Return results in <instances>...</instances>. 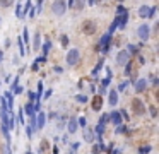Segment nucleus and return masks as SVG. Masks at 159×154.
Here are the masks:
<instances>
[{
  "instance_id": "obj_6",
  "label": "nucleus",
  "mask_w": 159,
  "mask_h": 154,
  "mask_svg": "<svg viewBox=\"0 0 159 154\" xmlns=\"http://www.w3.org/2000/svg\"><path fill=\"white\" fill-rule=\"evenodd\" d=\"M45 120H46V118H45V113H43V111H38V113L34 115V128H38V130H39V128H43Z\"/></svg>"
},
{
  "instance_id": "obj_12",
  "label": "nucleus",
  "mask_w": 159,
  "mask_h": 154,
  "mask_svg": "<svg viewBox=\"0 0 159 154\" xmlns=\"http://www.w3.org/2000/svg\"><path fill=\"white\" fill-rule=\"evenodd\" d=\"M139 16H140V17H150V9L146 7V5L140 7V9H139Z\"/></svg>"
},
{
  "instance_id": "obj_11",
  "label": "nucleus",
  "mask_w": 159,
  "mask_h": 154,
  "mask_svg": "<svg viewBox=\"0 0 159 154\" xmlns=\"http://www.w3.org/2000/svg\"><path fill=\"white\" fill-rule=\"evenodd\" d=\"M110 38H111V34H106V36H103V39H101V50L103 51H106L108 50V43H110Z\"/></svg>"
},
{
  "instance_id": "obj_31",
  "label": "nucleus",
  "mask_w": 159,
  "mask_h": 154,
  "mask_svg": "<svg viewBox=\"0 0 159 154\" xmlns=\"http://www.w3.org/2000/svg\"><path fill=\"white\" fill-rule=\"evenodd\" d=\"M150 115H152V116L157 115V113H156V108H150Z\"/></svg>"
},
{
  "instance_id": "obj_18",
  "label": "nucleus",
  "mask_w": 159,
  "mask_h": 154,
  "mask_svg": "<svg viewBox=\"0 0 159 154\" xmlns=\"http://www.w3.org/2000/svg\"><path fill=\"white\" fill-rule=\"evenodd\" d=\"M74 7L77 10H82L84 9V0H74Z\"/></svg>"
},
{
  "instance_id": "obj_28",
  "label": "nucleus",
  "mask_w": 159,
  "mask_h": 154,
  "mask_svg": "<svg viewBox=\"0 0 159 154\" xmlns=\"http://www.w3.org/2000/svg\"><path fill=\"white\" fill-rule=\"evenodd\" d=\"M79 125H81V127H84V125H86V118H79Z\"/></svg>"
},
{
  "instance_id": "obj_21",
  "label": "nucleus",
  "mask_w": 159,
  "mask_h": 154,
  "mask_svg": "<svg viewBox=\"0 0 159 154\" xmlns=\"http://www.w3.org/2000/svg\"><path fill=\"white\" fill-rule=\"evenodd\" d=\"M19 53H21L22 57H24V53H26V51H24V45H22V38H19Z\"/></svg>"
},
{
  "instance_id": "obj_15",
  "label": "nucleus",
  "mask_w": 159,
  "mask_h": 154,
  "mask_svg": "<svg viewBox=\"0 0 159 154\" xmlns=\"http://www.w3.org/2000/svg\"><path fill=\"white\" fill-rule=\"evenodd\" d=\"M111 120H113V123H115V125H120V122H121V115L118 113V111H113V113H111Z\"/></svg>"
},
{
  "instance_id": "obj_32",
  "label": "nucleus",
  "mask_w": 159,
  "mask_h": 154,
  "mask_svg": "<svg viewBox=\"0 0 159 154\" xmlns=\"http://www.w3.org/2000/svg\"><path fill=\"white\" fill-rule=\"evenodd\" d=\"M34 98H36L34 93H29V99H31V101H34Z\"/></svg>"
},
{
  "instance_id": "obj_4",
  "label": "nucleus",
  "mask_w": 159,
  "mask_h": 154,
  "mask_svg": "<svg viewBox=\"0 0 159 154\" xmlns=\"http://www.w3.org/2000/svg\"><path fill=\"white\" fill-rule=\"evenodd\" d=\"M130 62V53L128 51H118V55H116V64L118 65H127Z\"/></svg>"
},
{
  "instance_id": "obj_23",
  "label": "nucleus",
  "mask_w": 159,
  "mask_h": 154,
  "mask_svg": "<svg viewBox=\"0 0 159 154\" xmlns=\"http://www.w3.org/2000/svg\"><path fill=\"white\" fill-rule=\"evenodd\" d=\"M16 14H17V17H22V7H21V5H17V9H16Z\"/></svg>"
},
{
  "instance_id": "obj_2",
  "label": "nucleus",
  "mask_w": 159,
  "mask_h": 154,
  "mask_svg": "<svg viewBox=\"0 0 159 154\" xmlns=\"http://www.w3.org/2000/svg\"><path fill=\"white\" fill-rule=\"evenodd\" d=\"M65 9H67V5H65V0H55L52 5V10L56 14V16H63Z\"/></svg>"
},
{
  "instance_id": "obj_9",
  "label": "nucleus",
  "mask_w": 159,
  "mask_h": 154,
  "mask_svg": "<svg viewBox=\"0 0 159 154\" xmlns=\"http://www.w3.org/2000/svg\"><path fill=\"white\" fill-rule=\"evenodd\" d=\"M39 152L41 154H50V142L41 141V144H39Z\"/></svg>"
},
{
  "instance_id": "obj_27",
  "label": "nucleus",
  "mask_w": 159,
  "mask_h": 154,
  "mask_svg": "<svg viewBox=\"0 0 159 154\" xmlns=\"http://www.w3.org/2000/svg\"><path fill=\"white\" fill-rule=\"evenodd\" d=\"M77 99H79V103H86V101H87L86 96H77Z\"/></svg>"
},
{
  "instance_id": "obj_5",
  "label": "nucleus",
  "mask_w": 159,
  "mask_h": 154,
  "mask_svg": "<svg viewBox=\"0 0 159 154\" xmlns=\"http://www.w3.org/2000/svg\"><path fill=\"white\" fill-rule=\"evenodd\" d=\"M79 60V51L77 48H74V50H70L69 53H67V64L69 65H75Z\"/></svg>"
},
{
  "instance_id": "obj_33",
  "label": "nucleus",
  "mask_w": 159,
  "mask_h": 154,
  "mask_svg": "<svg viewBox=\"0 0 159 154\" xmlns=\"http://www.w3.org/2000/svg\"><path fill=\"white\" fill-rule=\"evenodd\" d=\"M5 154H12V151H10V147H9V145L5 147Z\"/></svg>"
},
{
  "instance_id": "obj_35",
  "label": "nucleus",
  "mask_w": 159,
  "mask_h": 154,
  "mask_svg": "<svg viewBox=\"0 0 159 154\" xmlns=\"http://www.w3.org/2000/svg\"><path fill=\"white\" fill-rule=\"evenodd\" d=\"M27 154H33V152H27Z\"/></svg>"
},
{
  "instance_id": "obj_7",
  "label": "nucleus",
  "mask_w": 159,
  "mask_h": 154,
  "mask_svg": "<svg viewBox=\"0 0 159 154\" xmlns=\"http://www.w3.org/2000/svg\"><path fill=\"white\" fill-rule=\"evenodd\" d=\"M91 106H92L94 111H99L101 106H103V98H101V96H94V98H92V103H91Z\"/></svg>"
},
{
  "instance_id": "obj_13",
  "label": "nucleus",
  "mask_w": 159,
  "mask_h": 154,
  "mask_svg": "<svg viewBox=\"0 0 159 154\" xmlns=\"http://www.w3.org/2000/svg\"><path fill=\"white\" fill-rule=\"evenodd\" d=\"M69 132L70 134L77 132V120H75V118H70V122H69Z\"/></svg>"
},
{
  "instance_id": "obj_10",
  "label": "nucleus",
  "mask_w": 159,
  "mask_h": 154,
  "mask_svg": "<svg viewBox=\"0 0 159 154\" xmlns=\"http://www.w3.org/2000/svg\"><path fill=\"white\" fill-rule=\"evenodd\" d=\"M146 87H147V81H146V79H140V81H137V86H135L137 93H142V91H146Z\"/></svg>"
},
{
  "instance_id": "obj_16",
  "label": "nucleus",
  "mask_w": 159,
  "mask_h": 154,
  "mask_svg": "<svg viewBox=\"0 0 159 154\" xmlns=\"http://www.w3.org/2000/svg\"><path fill=\"white\" fill-rule=\"evenodd\" d=\"M41 46V34L39 33H36V36H34V45H33V50H38V48Z\"/></svg>"
},
{
  "instance_id": "obj_29",
  "label": "nucleus",
  "mask_w": 159,
  "mask_h": 154,
  "mask_svg": "<svg viewBox=\"0 0 159 154\" xmlns=\"http://www.w3.org/2000/svg\"><path fill=\"white\" fill-rule=\"evenodd\" d=\"M103 130H104V127H103V125H98V134H99V135L103 134Z\"/></svg>"
},
{
  "instance_id": "obj_17",
  "label": "nucleus",
  "mask_w": 159,
  "mask_h": 154,
  "mask_svg": "<svg viewBox=\"0 0 159 154\" xmlns=\"http://www.w3.org/2000/svg\"><path fill=\"white\" fill-rule=\"evenodd\" d=\"M24 110H26V113H27V115H31V116L34 115V106H33V103H27Z\"/></svg>"
},
{
  "instance_id": "obj_19",
  "label": "nucleus",
  "mask_w": 159,
  "mask_h": 154,
  "mask_svg": "<svg viewBox=\"0 0 159 154\" xmlns=\"http://www.w3.org/2000/svg\"><path fill=\"white\" fill-rule=\"evenodd\" d=\"M84 137H86L87 142H92V132H91L89 128H86V130H84Z\"/></svg>"
},
{
  "instance_id": "obj_3",
  "label": "nucleus",
  "mask_w": 159,
  "mask_h": 154,
  "mask_svg": "<svg viewBox=\"0 0 159 154\" xmlns=\"http://www.w3.org/2000/svg\"><path fill=\"white\" fill-rule=\"evenodd\" d=\"M81 29L84 34H94L96 33V24L92 21H84L81 26Z\"/></svg>"
},
{
  "instance_id": "obj_22",
  "label": "nucleus",
  "mask_w": 159,
  "mask_h": 154,
  "mask_svg": "<svg viewBox=\"0 0 159 154\" xmlns=\"http://www.w3.org/2000/svg\"><path fill=\"white\" fill-rule=\"evenodd\" d=\"M50 46H52V43H50V41H46V43H45V46H43V51H45V55H46V53H48V50H50Z\"/></svg>"
},
{
  "instance_id": "obj_20",
  "label": "nucleus",
  "mask_w": 159,
  "mask_h": 154,
  "mask_svg": "<svg viewBox=\"0 0 159 154\" xmlns=\"http://www.w3.org/2000/svg\"><path fill=\"white\" fill-rule=\"evenodd\" d=\"M14 4V0H0V5L2 7H10Z\"/></svg>"
},
{
  "instance_id": "obj_26",
  "label": "nucleus",
  "mask_w": 159,
  "mask_h": 154,
  "mask_svg": "<svg viewBox=\"0 0 159 154\" xmlns=\"http://www.w3.org/2000/svg\"><path fill=\"white\" fill-rule=\"evenodd\" d=\"M67 43H69V38H67V36H62V45L67 46Z\"/></svg>"
},
{
  "instance_id": "obj_30",
  "label": "nucleus",
  "mask_w": 159,
  "mask_h": 154,
  "mask_svg": "<svg viewBox=\"0 0 159 154\" xmlns=\"http://www.w3.org/2000/svg\"><path fill=\"white\" fill-rule=\"evenodd\" d=\"M135 50H137V48L133 46V45H128V51H135Z\"/></svg>"
},
{
  "instance_id": "obj_1",
  "label": "nucleus",
  "mask_w": 159,
  "mask_h": 154,
  "mask_svg": "<svg viewBox=\"0 0 159 154\" xmlns=\"http://www.w3.org/2000/svg\"><path fill=\"white\" fill-rule=\"evenodd\" d=\"M132 111L135 115H144L146 113V105L140 98H133L132 99Z\"/></svg>"
},
{
  "instance_id": "obj_24",
  "label": "nucleus",
  "mask_w": 159,
  "mask_h": 154,
  "mask_svg": "<svg viewBox=\"0 0 159 154\" xmlns=\"http://www.w3.org/2000/svg\"><path fill=\"white\" fill-rule=\"evenodd\" d=\"M106 120H108V116L103 115V116H101V120H99V125H104V123H106Z\"/></svg>"
},
{
  "instance_id": "obj_34",
  "label": "nucleus",
  "mask_w": 159,
  "mask_h": 154,
  "mask_svg": "<svg viewBox=\"0 0 159 154\" xmlns=\"http://www.w3.org/2000/svg\"><path fill=\"white\" fill-rule=\"evenodd\" d=\"M0 62H2V51H0Z\"/></svg>"
},
{
  "instance_id": "obj_14",
  "label": "nucleus",
  "mask_w": 159,
  "mask_h": 154,
  "mask_svg": "<svg viewBox=\"0 0 159 154\" xmlns=\"http://www.w3.org/2000/svg\"><path fill=\"white\" fill-rule=\"evenodd\" d=\"M116 101H118V91H111V93H110V105L115 106Z\"/></svg>"
},
{
  "instance_id": "obj_25",
  "label": "nucleus",
  "mask_w": 159,
  "mask_h": 154,
  "mask_svg": "<svg viewBox=\"0 0 159 154\" xmlns=\"http://www.w3.org/2000/svg\"><path fill=\"white\" fill-rule=\"evenodd\" d=\"M99 151H101L99 145H94V147H92V154H99Z\"/></svg>"
},
{
  "instance_id": "obj_8",
  "label": "nucleus",
  "mask_w": 159,
  "mask_h": 154,
  "mask_svg": "<svg viewBox=\"0 0 159 154\" xmlns=\"http://www.w3.org/2000/svg\"><path fill=\"white\" fill-rule=\"evenodd\" d=\"M139 36H140L142 41H146V39L149 38V28H147L146 24H142L140 28H139Z\"/></svg>"
}]
</instances>
